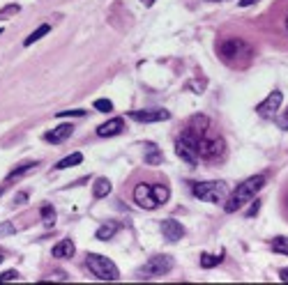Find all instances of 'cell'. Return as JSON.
Masks as SVG:
<instances>
[{
	"label": "cell",
	"instance_id": "6da1fadb",
	"mask_svg": "<svg viewBox=\"0 0 288 285\" xmlns=\"http://www.w3.org/2000/svg\"><path fill=\"white\" fill-rule=\"evenodd\" d=\"M224 152V138L210 136V120L205 115H191L184 131L175 138V154L189 166H196L201 159H219Z\"/></svg>",
	"mask_w": 288,
	"mask_h": 285
},
{
	"label": "cell",
	"instance_id": "7a4b0ae2",
	"mask_svg": "<svg viewBox=\"0 0 288 285\" xmlns=\"http://www.w3.org/2000/svg\"><path fill=\"white\" fill-rule=\"evenodd\" d=\"M254 53L256 51H254L252 44L245 42V39H237V37H228V39H224V42L217 46V55L233 69L249 67L254 60Z\"/></svg>",
	"mask_w": 288,
	"mask_h": 285
},
{
	"label": "cell",
	"instance_id": "3957f363",
	"mask_svg": "<svg viewBox=\"0 0 288 285\" xmlns=\"http://www.w3.org/2000/svg\"><path fill=\"white\" fill-rule=\"evenodd\" d=\"M265 182H267L265 175H252V177H247L242 184H237L235 191L228 193V198H226V202H224V212H226V214L237 212V209H240L245 202H249L252 198H256V193L261 191L263 187H265Z\"/></svg>",
	"mask_w": 288,
	"mask_h": 285
},
{
	"label": "cell",
	"instance_id": "277c9868",
	"mask_svg": "<svg viewBox=\"0 0 288 285\" xmlns=\"http://www.w3.org/2000/svg\"><path fill=\"white\" fill-rule=\"evenodd\" d=\"M191 196L196 200L219 205V202H226V198H228V187H226V182H217V180L196 182V184H191Z\"/></svg>",
	"mask_w": 288,
	"mask_h": 285
},
{
	"label": "cell",
	"instance_id": "5b68a950",
	"mask_svg": "<svg viewBox=\"0 0 288 285\" xmlns=\"http://www.w3.org/2000/svg\"><path fill=\"white\" fill-rule=\"evenodd\" d=\"M85 267L90 269V274H94L102 280H118L120 278V271H118L115 262L113 260H109V258H104V255L88 253L85 255Z\"/></svg>",
	"mask_w": 288,
	"mask_h": 285
},
{
	"label": "cell",
	"instance_id": "8992f818",
	"mask_svg": "<svg viewBox=\"0 0 288 285\" xmlns=\"http://www.w3.org/2000/svg\"><path fill=\"white\" fill-rule=\"evenodd\" d=\"M173 264H175V260H173V255H152L150 260H148L146 264H143L141 269L136 271L138 278H157V276H164L168 274V271L173 269Z\"/></svg>",
	"mask_w": 288,
	"mask_h": 285
},
{
	"label": "cell",
	"instance_id": "52a82bcc",
	"mask_svg": "<svg viewBox=\"0 0 288 285\" xmlns=\"http://www.w3.org/2000/svg\"><path fill=\"white\" fill-rule=\"evenodd\" d=\"M281 104H283L281 90H274V92H270V94H267V97L261 101V104L256 106V113L261 115V118H265V120H274V115L279 113Z\"/></svg>",
	"mask_w": 288,
	"mask_h": 285
},
{
	"label": "cell",
	"instance_id": "ba28073f",
	"mask_svg": "<svg viewBox=\"0 0 288 285\" xmlns=\"http://www.w3.org/2000/svg\"><path fill=\"white\" fill-rule=\"evenodd\" d=\"M134 202H136L138 207H143V209L159 207L157 198H155V193H152V184H146V182H141V184L134 187Z\"/></svg>",
	"mask_w": 288,
	"mask_h": 285
},
{
	"label": "cell",
	"instance_id": "9c48e42d",
	"mask_svg": "<svg viewBox=\"0 0 288 285\" xmlns=\"http://www.w3.org/2000/svg\"><path fill=\"white\" fill-rule=\"evenodd\" d=\"M129 120H136V122H143V125H152V122H162V120H168L171 113L166 108H152V110H131L127 113Z\"/></svg>",
	"mask_w": 288,
	"mask_h": 285
},
{
	"label": "cell",
	"instance_id": "30bf717a",
	"mask_svg": "<svg viewBox=\"0 0 288 285\" xmlns=\"http://www.w3.org/2000/svg\"><path fill=\"white\" fill-rule=\"evenodd\" d=\"M72 134H74V125L63 122V125H58L56 129L46 131V134H44V140H46V143H53V145H60V143H65Z\"/></svg>",
	"mask_w": 288,
	"mask_h": 285
},
{
	"label": "cell",
	"instance_id": "8fae6325",
	"mask_svg": "<svg viewBox=\"0 0 288 285\" xmlns=\"http://www.w3.org/2000/svg\"><path fill=\"white\" fill-rule=\"evenodd\" d=\"M162 233L166 242H180L184 235V228L182 223L175 221V218H166V221H162Z\"/></svg>",
	"mask_w": 288,
	"mask_h": 285
},
{
	"label": "cell",
	"instance_id": "7c38bea8",
	"mask_svg": "<svg viewBox=\"0 0 288 285\" xmlns=\"http://www.w3.org/2000/svg\"><path fill=\"white\" fill-rule=\"evenodd\" d=\"M122 129H125V120L113 118V120H106L104 125L97 127V136H102V138H111V136L122 134Z\"/></svg>",
	"mask_w": 288,
	"mask_h": 285
},
{
	"label": "cell",
	"instance_id": "4fadbf2b",
	"mask_svg": "<svg viewBox=\"0 0 288 285\" xmlns=\"http://www.w3.org/2000/svg\"><path fill=\"white\" fill-rule=\"evenodd\" d=\"M74 251H76V246H74L72 239H60V242L51 249V253H53V258L56 260H67V258H72L74 255Z\"/></svg>",
	"mask_w": 288,
	"mask_h": 285
},
{
	"label": "cell",
	"instance_id": "5bb4252c",
	"mask_svg": "<svg viewBox=\"0 0 288 285\" xmlns=\"http://www.w3.org/2000/svg\"><path fill=\"white\" fill-rule=\"evenodd\" d=\"M143 150H146V156H143V159H146V163H150V166H159V163L164 161L162 150H159L155 143H146V145H143Z\"/></svg>",
	"mask_w": 288,
	"mask_h": 285
},
{
	"label": "cell",
	"instance_id": "9a60e30c",
	"mask_svg": "<svg viewBox=\"0 0 288 285\" xmlns=\"http://www.w3.org/2000/svg\"><path fill=\"white\" fill-rule=\"evenodd\" d=\"M120 228H122V225L118 221H109V223H104V225H102L97 233H94V237L100 239V242H109V239L115 237V233H118Z\"/></svg>",
	"mask_w": 288,
	"mask_h": 285
},
{
	"label": "cell",
	"instance_id": "2e32d148",
	"mask_svg": "<svg viewBox=\"0 0 288 285\" xmlns=\"http://www.w3.org/2000/svg\"><path fill=\"white\" fill-rule=\"evenodd\" d=\"M39 166V161H26V163H21V166H16L14 170L7 175V182H14V180H19V177H23L26 173H30V170H35V168Z\"/></svg>",
	"mask_w": 288,
	"mask_h": 285
},
{
	"label": "cell",
	"instance_id": "e0dca14e",
	"mask_svg": "<svg viewBox=\"0 0 288 285\" xmlns=\"http://www.w3.org/2000/svg\"><path fill=\"white\" fill-rule=\"evenodd\" d=\"M221 260H224V251H219V253H208V251H203V253H201V267H203V269H212Z\"/></svg>",
	"mask_w": 288,
	"mask_h": 285
},
{
	"label": "cell",
	"instance_id": "ac0fdd59",
	"mask_svg": "<svg viewBox=\"0 0 288 285\" xmlns=\"http://www.w3.org/2000/svg\"><path fill=\"white\" fill-rule=\"evenodd\" d=\"M79 163H83V154L81 152H72L69 156H65V159H60L56 163V170H65V168H74L79 166Z\"/></svg>",
	"mask_w": 288,
	"mask_h": 285
},
{
	"label": "cell",
	"instance_id": "d6986e66",
	"mask_svg": "<svg viewBox=\"0 0 288 285\" xmlns=\"http://www.w3.org/2000/svg\"><path fill=\"white\" fill-rule=\"evenodd\" d=\"M49 32H51V26H49V23H42V26L37 28V30H32L30 35H28L26 39H23V46H32V44H35V42H39L42 37H46Z\"/></svg>",
	"mask_w": 288,
	"mask_h": 285
},
{
	"label": "cell",
	"instance_id": "ffe728a7",
	"mask_svg": "<svg viewBox=\"0 0 288 285\" xmlns=\"http://www.w3.org/2000/svg\"><path fill=\"white\" fill-rule=\"evenodd\" d=\"M92 193H94V198H106L111 193V182L106 177H97L92 184Z\"/></svg>",
	"mask_w": 288,
	"mask_h": 285
},
{
	"label": "cell",
	"instance_id": "44dd1931",
	"mask_svg": "<svg viewBox=\"0 0 288 285\" xmlns=\"http://www.w3.org/2000/svg\"><path fill=\"white\" fill-rule=\"evenodd\" d=\"M39 216H42L44 228H53V223H56V209H53V205H42Z\"/></svg>",
	"mask_w": 288,
	"mask_h": 285
},
{
	"label": "cell",
	"instance_id": "7402d4cb",
	"mask_svg": "<svg viewBox=\"0 0 288 285\" xmlns=\"http://www.w3.org/2000/svg\"><path fill=\"white\" fill-rule=\"evenodd\" d=\"M152 193H155V198H157L159 205L168 202V198H171V193H168V187H164V184H152Z\"/></svg>",
	"mask_w": 288,
	"mask_h": 285
},
{
	"label": "cell",
	"instance_id": "603a6c76",
	"mask_svg": "<svg viewBox=\"0 0 288 285\" xmlns=\"http://www.w3.org/2000/svg\"><path fill=\"white\" fill-rule=\"evenodd\" d=\"M272 249L281 255H288V237H274L272 239Z\"/></svg>",
	"mask_w": 288,
	"mask_h": 285
},
{
	"label": "cell",
	"instance_id": "cb8c5ba5",
	"mask_svg": "<svg viewBox=\"0 0 288 285\" xmlns=\"http://www.w3.org/2000/svg\"><path fill=\"white\" fill-rule=\"evenodd\" d=\"M94 108L100 110V113H111V110H113V104H111L109 99H97V101H94Z\"/></svg>",
	"mask_w": 288,
	"mask_h": 285
},
{
	"label": "cell",
	"instance_id": "d4e9b609",
	"mask_svg": "<svg viewBox=\"0 0 288 285\" xmlns=\"http://www.w3.org/2000/svg\"><path fill=\"white\" fill-rule=\"evenodd\" d=\"M274 120H277V127L281 131H288V108L283 110L281 115H274Z\"/></svg>",
	"mask_w": 288,
	"mask_h": 285
},
{
	"label": "cell",
	"instance_id": "484cf974",
	"mask_svg": "<svg viewBox=\"0 0 288 285\" xmlns=\"http://www.w3.org/2000/svg\"><path fill=\"white\" fill-rule=\"evenodd\" d=\"M83 115H85L83 108H76V110H60L58 118H83Z\"/></svg>",
	"mask_w": 288,
	"mask_h": 285
},
{
	"label": "cell",
	"instance_id": "4316f807",
	"mask_svg": "<svg viewBox=\"0 0 288 285\" xmlns=\"http://www.w3.org/2000/svg\"><path fill=\"white\" fill-rule=\"evenodd\" d=\"M16 228H14V223H0V237H7V235H14Z\"/></svg>",
	"mask_w": 288,
	"mask_h": 285
},
{
	"label": "cell",
	"instance_id": "83f0119b",
	"mask_svg": "<svg viewBox=\"0 0 288 285\" xmlns=\"http://www.w3.org/2000/svg\"><path fill=\"white\" fill-rule=\"evenodd\" d=\"M16 278H19V274H16L14 269L5 271V274H0V280H16Z\"/></svg>",
	"mask_w": 288,
	"mask_h": 285
},
{
	"label": "cell",
	"instance_id": "f1b7e54d",
	"mask_svg": "<svg viewBox=\"0 0 288 285\" xmlns=\"http://www.w3.org/2000/svg\"><path fill=\"white\" fill-rule=\"evenodd\" d=\"M258 207H261V202H252V207H249V212H247V216H256V212H258Z\"/></svg>",
	"mask_w": 288,
	"mask_h": 285
},
{
	"label": "cell",
	"instance_id": "f546056e",
	"mask_svg": "<svg viewBox=\"0 0 288 285\" xmlns=\"http://www.w3.org/2000/svg\"><path fill=\"white\" fill-rule=\"evenodd\" d=\"M258 0H240V3H237V5L242 7V10H245V7H252V5H256Z\"/></svg>",
	"mask_w": 288,
	"mask_h": 285
},
{
	"label": "cell",
	"instance_id": "4dcf8cb0",
	"mask_svg": "<svg viewBox=\"0 0 288 285\" xmlns=\"http://www.w3.org/2000/svg\"><path fill=\"white\" fill-rule=\"evenodd\" d=\"M65 278H67V274H63V271H58V274L49 276V280H65Z\"/></svg>",
	"mask_w": 288,
	"mask_h": 285
},
{
	"label": "cell",
	"instance_id": "1f68e13d",
	"mask_svg": "<svg viewBox=\"0 0 288 285\" xmlns=\"http://www.w3.org/2000/svg\"><path fill=\"white\" fill-rule=\"evenodd\" d=\"M279 278H281L283 283H288V269H281V271H279Z\"/></svg>",
	"mask_w": 288,
	"mask_h": 285
},
{
	"label": "cell",
	"instance_id": "d6a6232c",
	"mask_svg": "<svg viewBox=\"0 0 288 285\" xmlns=\"http://www.w3.org/2000/svg\"><path fill=\"white\" fill-rule=\"evenodd\" d=\"M26 200H28V196H26V193H21V196L16 198L14 202H16V205H23V202H26Z\"/></svg>",
	"mask_w": 288,
	"mask_h": 285
},
{
	"label": "cell",
	"instance_id": "836d02e7",
	"mask_svg": "<svg viewBox=\"0 0 288 285\" xmlns=\"http://www.w3.org/2000/svg\"><path fill=\"white\" fill-rule=\"evenodd\" d=\"M141 3H143L146 7H152V5H155V0H141Z\"/></svg>",
	"mask_w": 288,
	"mask_h": 285
},
{
	"label": "cell",
	"instance_id": "e575fe53",
	"mask_svg": "<svg viewBox=\"0 0 288 285\" xmlns=\"http://www.w3.org/2000/svg\"><path fill=\"white\" fill-rule=\"evenodd\" d=\"M3 260H5V255H3V253H0V262H3Z\"/></svg>",
	"mask_w": 288,
	"mask_h": 285
},
{
	"label": "cell",
	"instance_id": "d590c367",
	"mask_svg": "<svg viewBox=\"0 0 288 285\" xmlns=\"http://www.w3.org/2000/svg\"><path fill=\"white\" fill-rule=\"evenodd\" d=\"M286 30H288V16H286Z\"/></svg>",
	"mask_w": 288,
	"mask_h": 285
},
{
	"label": "cell",
	"instance_id": "8d00e7d4",
	"mask_svg": "<svg viewBox=\"0 0 288 285\" xmlns=\"http://www.w3.org/2000/svg\"><path fill=\"white\" fill-rule=\"evenodd\" d=\"M0 196H3V189H0Z\"/></svg>",
	"mask_w": 288,
	"mask_h": 285
}]
</instances>
